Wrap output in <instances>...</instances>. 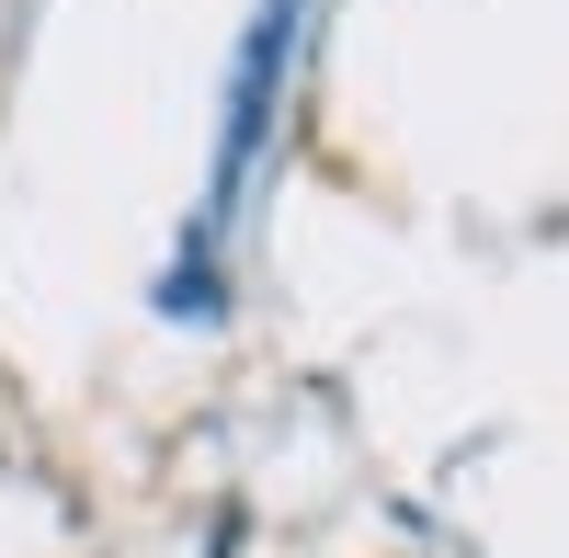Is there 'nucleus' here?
I'll return each mask as SVG.
<instances>
[{
  "label": "nucleus",
  "mask_w": 569,
  "mask_h": 558,
  "mask_svg": "<svg viewBox=\"0 0 569 558\" xmlns=\"http://www.w3.org/2000/svg\"><path fill=\"white\" fill-rule=\"evenodd\" d=\"M297 23H308V0H262V12H251V34H240V58H228V103H217V182H206V228H228V206H240V182H251L262 137H273L284 69H297Z\"/></svg>",
  "instance_id": "f257e3e1"
}]
</instances>
